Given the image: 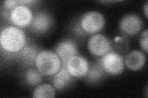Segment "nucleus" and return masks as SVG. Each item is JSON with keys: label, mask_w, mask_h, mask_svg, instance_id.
Returning <instances> with one entry per match:
<instances>
[{"label": "nucleus", "mask_w": 148, "mask_h": 98, "mask_svg": "<svg viewBox=\"0 0 148 98\" xmlns=\"http://www.w3.org/2000/svg\"><path fill=\"white\" fill-rule=\"evenodd\" d=\"M27 44L25 31L14 25L6 26L0 33V45L4 52L18 53Z\"/></svg>", "instance_id": "obj_1"}, {"label": "nucleus", "mask_w": 148, "mask_h": 98, "mask_svg": "<svg viewBox=\"0 0 148 98\" xmlns=\"http://www.w3.org/2000/svg\"><path fill=\"white\" fill-rule=\"evenodd\" d=\"M35 67L45 77H52L62 68V63L54 51L40 50L35 61Z\"/></svg>", "instance_id": "obj_2"}, {"label": "nucleus", "mask_w": 148, "mask_h": 98, "mask_svg": "<svg viewBox=\"0 0 148 98\" xmlns=\"http://www.w3.org/2000/svg\"><path fill=\"white\" fill-rule=\"evenodd\" d=\"M78 23L86 35H92L99 33L104 29L106 19L100 12L90 11L83 14Z\"/></svg>", "instance_id": "obj_3"}, {"label": "nucleus", "mask_w": 148, "mask_h": 98, "mask_svg": "<svg viewBox=\"0 0 148 98\" xmlns=\"http://www.w3.org/2000/svg\"><path fill=\"white\" fill-rule=\"evenodd\" d=\"M99 63L106 74L112 76L120 75L125 68L123 56L113 50L101 57Z\"/></svg>", "instance_id": "obj_4"}, {"label": "nucleus", "mask_w": 148, "mask_h": 98, "mask_svg": "<svg viewBox=\"0 0 148 98\" xmlns=\"http://www.w3.org/2000/svg\"><path fill=\"white\" fill-rule=\"evenodd\" d=\"M34 17L32 9L25 4H21L9 11L8 16V20L12 25L22 29L30 26Z\"/></svg>", "instance_id": "obj_5"}, {"label": "nucleus", "mask_w": 148, "mask_h": 98, "mask_svg": "<svg viewBox=\"0 0 148 98\" xmlns=\"http://www.w3.org/2000/svg\"><path fill=\"white\" fill-rule=\"evenodd\" d=\"M89 52L97 57H101L112 50V44L110 39L106 35L97 33L91 35L86 43Z\"/></svg>", "instance_id": "obj_6"}, {"label": "nucleus", "mask_w": 148, "mask_h": 98, "mask_svg": "<svg viewBox=\"0 0 148 98\" xmlns=\"http://www.w3.org/2000/svg\"><path fill=\"white\" fill-rule=\"evenodd\" d=\"M143 22L141 17L135 13H130L122 17L119 22V28L128 36H135L143 29Z\"/></svg>", "instance_id": "obj_7"}, {"label": "nucleus", "mask_w": 148, "mask_h": 98, "mask_svg": "<svg viewBox=\"0 0 148 98\" xmlns=\"http://www.w3.org/2000/svg\"><path fill=\"white\" fill-rule=\"evenodd\" d=\"M53 25L54 19L52 16L48 12L41 11L35 13L29 28L36 34H45L52 28Z\"/></svg>", "instance_id": "obj_8"}, {"label": "nucleus", "mask_w": 148, "mask_h": 98, "mask_svg": "<svg viewBox=\"0 0 148 98\" xmlns=\"http://www.w3.org/2000/svg\"><path fill=\"white\" fill-rule=\"evenodd\" d=\"M90 63L83 56L77 55L68 60L65 67L74 78H85L90 68Z\"/></svg>", "instance_id": "obj_9"}, {"label": "nucleus", "mask_w": 148, "mask_h": 98, "mask_svg": "<svg viewBox=\"0 0 148 98\" xmlns=\"http://www.w3.org/2000/svg\"><path fill=\"white\" fill-rule=\"evenodd\" d=\"M54 52L61 59L62 66H65L69 59L78 55L77 44L71 39H64L60 41L55 47Z\"/></svg>", "instance_id": "obj_10"}, {"label": "nucleus", "mask_w": 148, "mask_h": 98, "mask_svg": "<svg viewBox=\"0 0 148 98\" xmlns=\"http://www.w3.org/2000/svg\"><path fill=\"white\" fill-rule=\"evenodd\" d=\"M124 62L125 66L130 71H140L146 64V53L140 50H134L127 55L124 58Z\"/></svg>", "instance_id": "obj_11"}, {"label": "nucleus", "mask_w": 148, "mask_h": 98, "mask_svg": "<svg viewBox=\"0 0 148 98\" xmlns=\"http://www.w3.org/2000/svg\"><path fill=\"white\" fill-rule=\"evenodd\" d=\"M40 50L35 44H27L19 52L17 53V57L20 62L25 67L35 66V61Z\"/></svg>", "instance_id": "obj_12"}, {"label": "nucleus", "mask_w": 148, "mask_h": 98, "mask_svg": "<svg viewBox=\"0 0 148 98\" xmlns=\"http://www.w3.org/2000/svg\"><path fill=\"white\" fill-rule=\"evenodd\" d=\"M74 77H72L65 67L52 76V85L56 91H62L67 88L73 82Z\"/></svg>", "instance_id": "obj_13"}, {"label": "nucleus", "mask_w": 148, "mask_h": 98, "mask_svg": "<svg viewBox=\"0 0 148 98\" xmlns=\"http://www.w3.org/2000/svg\"><path fill=\"white\" fill-rule=\"evenodd\" d=\"M106 74L99 62L97 63H92L90 65L88 72L85 78L89 83H98L103 80Z\"/></svg>", "instance_id": "obj_14"}, {"label": "nucleus", "mask_w": 148, "mask_h": 98, "mask_svg": "<svg viewBox=\"0 0 148 98\" xmlns=\"http://www.w3.org/2000/svg\"><path fill=\"white\" fill-rule=\"evenodd\" d=\"M25 83L30 87H36L43 80V76L35 68H29L24 74Z\"/></svg>", "instance_id": "obj_15"}, {"label": "nucleus", "mask_w": 148, "mask_h": 98, "mask_svg": "<svg viewBox=\"0 0 148 98\" xmlns=\"http://www.w3.org/2000/svg\"><path fill=\"white\" fill-rule=\"evenodd\" d=\"M56 89L49 83H41L36 87L32 92L35 98H52L56 96Z\"/></svg>", "instance_id": "obj_16"}, {"label": "nucleus", "mask_w": 148, "mask_h": 98, "mask_svg": "<svg viewBox=\"0 0 148 98\" xmlns=\"http://www.w3.org/2000/svg\"><path fill=\"white\" fill-rule=\"evenodd\" d=\"M21 4L26 5L25 0H6L3 2L2 5L4 10L9 12Z\"/></svg>", "instance_id": "obj_17"}, {"label": "nucleus", "mask_w": 148, "mask_h": 98, "mask_svg": "<svg viewBox=\"0 0 148 98\" xmlns=\"http://www.w3.org/2000/svg\"><path fill=\"white\" fill-rule=\"evenodd\" d=\"M147 41H148V30L143 31L140 36V45L141 49L146 54L147 53Z\"/></svg>", "instance_id": "obj_18"}, {"label": "nucleus", "mask_w": 148, "mask_h": 98, "mask_svg": "<svg viewBox=\"0 0 148 98\" xmlns=\"http://www.w3.org/2000/svg\"><path fill=\"white\" fill-rule=\"evenodd\" d=\"M143 12H144L145 16L146 18L148 17V2H146L143 7Z\"/></svg>", "instance_id": "obj_19"}]
</instances>
